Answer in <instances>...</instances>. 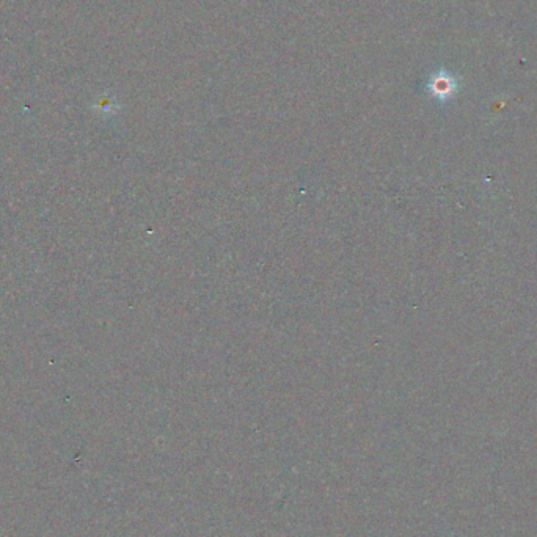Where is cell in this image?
Returning a JSON list of instances; mask_svg holds the SVG:
<instances>
[{"label": "cell", "mask_w": 537, "mask_h": 537, "mask_svg": "<svg viewBox=\"0 0 537 537\" xmlns=\"http://www.w3.org/2000/svg\"><path fill=\"white\" fill-rule=\"evenodd\" d=\"M457 89V84L454 81V77L448 72H439L431 79L429 84V90L435 98L439 99H448L449 96H453L454 91Z\"/></svg>", "instance_id": "cell-1"}]
</instances>
